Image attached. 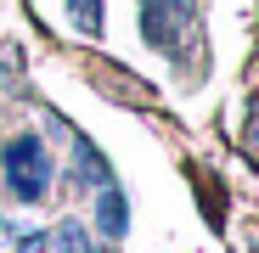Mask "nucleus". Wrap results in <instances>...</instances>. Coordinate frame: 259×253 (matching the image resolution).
Instances as JSON below:
<instances>
[{
	"mask_svg": "<svg viewBox=\"0 0 259 253\" xmlns=\"http://www.w3.org/2000/svg\"><path fill=\"white\" fill-rule=\"evenodd\" d=\"M51 175H57V163H51L39 135H12L6 141V152H0V180H6V191L17 203H39L51 191Z\"/></svg>",
	"mask_w": 259,
	"mask_h": 253,
	"instance_id": "nucleus-1",
	"label": "nucleus"
},
{
	"mask_svg": "<svg viewBox=\"0 0 259 253\" xmlns=\"http://www.w3.org/2000/svg\"><path fill=\"white\" fill-rule=\"evenodd\" d=\"M124 231H130V203H124V191L113 180H102L96 186V236L102 242H118Z\"/></svg>",
	"mask_w": 259,
	"mask_h": 253,
	"instance_id": "nucleus-2",
	"label": "nucleus"
}]
</instances>
